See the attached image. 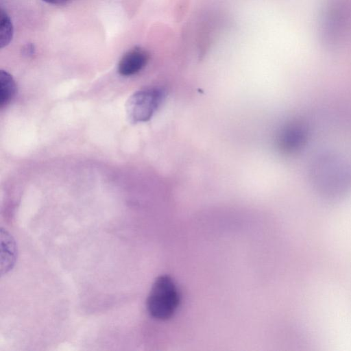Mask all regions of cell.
<instances>
[{
    "label": "cell",
    "instance_id": "277c9868",
    "mask_svg": "<svg viewBox=\"0 0 351 351\" xmlns=\"http://www.w3.org/2000/svg\"><path fill=\"white\" fill-rule=\"evenodd\" d=\"M348 10L345 5L337 3L327 11L323 23V39L328 45L338 43L343 34Z\"/></svg>",
    "mask_w": 351,
    "mask_h": 351
},
{
    "label": "cell",
    "instance_id": "30bf717a",
    "mask_svg": "<svg viewBox=\"0 0 351 351\" xmlns=\"http://www.w3.org/2000/svg\"><path fill=\"white\" fill-rule=\"evenodd\" d=\"M43 1L50 4H61L68 1L69 0H43Z\"/></svg>",
    "mask_w": 351,
    "mask_h": 351
},
{
    "label": "cell",
    "instance_id": "3957f363",
    "mask_svg": "<svg viewBox=\"0 0 351 351\" xmlns=\"http://www.w3.org/2000/svg\"><path fill=\"white\" fill-rule=\"evenodd\" d=\"M165 97V90L160 87H149L135 92L126 101L128 119L134 123L147 121L158 110Z\"/></svg>",
    "mask_w": 351,
    "mask_h": 351
},
{
    "label": "cell",
    "instance_id": "8992f818",
    "mask_svg": "<svg viewBox=\"0 0 351 351\" xmlns=\"http://www.w3.org/2000/svg\"><path fill=\"white\" fill-rule=\"evenodd\" d=\"M306 138V130L297 123H291L282 130L279 136V146L286 152L298 150L304 144Z\"/></svg>",
    "mask_w": 351,
    "mask_h": 351
},
{
    "label": "cell",
    "instance_id": "6da1fadb",
    "mask_svg": "<svg viewBox=\"0 0 351 351\" xmlns=\"http://www.w3.org/2000/svg\"><path fill=\"white\" fill-rule=\"evenodd\" d=\"M310 178L316 189L328 197L343 194L351 184L350 168L338 156L331 154H320L313 160Z\"/></svg>",
    "mask_w": 351,
    "mask_h": 351
},
{
    "label": "cell",
    "instance_id": "52a82bcc",
    "mask_svg": "<svg viewBox=\"0 0 351 351\" xmlns=\"http://www.w3.org/2000/svg\"><path fill=\"white\" fill-rule=\"evenodd\" d=\"M16 87L12 75L5 71L0 73V106H6L16 93Z\"/></svg>",
    "mask_w": 351,
    "mask_h": 351
},
{
    "label": "cell",
    "instance_id": "7a4b0ae2",
    "mask_svg": "<svg viewBox=\"0 0 351 351\" xmlns=\"http://www.w3.org/2000/svg\"><path fill=\"white\" fill-rule=\"evenodd\" d=\"M179 302V293L172 279L166 275L158 277L147 300L149 313L155 319H167L176 312Z\"/></svg>",
    "mask_w": 351,
    "mask_h": 351
},
{
    "label": "cell",
    "instance_id": "ba28073f",
    "mask_svg": "<svg viewBox=\"0 0 351 351\" xmlns=\"http://www.w3.org/2000/svg\"><path fill=\"white\" fill-rule=\"evenodd\" d=\"M0 27V46L1 48H3L12 40L13 26L10 18L3 10L1 11Z\"/></svg>",
    "mask_w": 351,
    "mask_h": 351
},
{
    "label": "cell",
    "instance_id": "5b68a950",
    "mask_svg": "<svg viewBox=\"0 0 351 351\" xmlns=\"http://www.w3.org/2000/svg\"><path fill=\"white\" fill-rule=\"evenodd\" d=\"M148 60L149 55L145 50L135 47L121 58L118 64V71L123 76L133 75L145 66Z\"/></svg>",
    "mask_w": 351,
    "mask_h": 351
},
{
    "label": "cell",
    "instance_id": "9c48e42d",
    "mask_svg": "<svg viewBox=\"0 0 351 351\" xmlns=\"http://www.w3.org/2000/svg\"><path fill=\"white\" fill-rule=\"evenodd\" d=\"M34 48L32 45H27L23 48V53L25 55L31 56V55H32V53H34Z\"/></svg>",
    "mask_w": 351,
    "mask_h": 351
}]
</instances>
